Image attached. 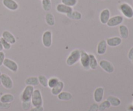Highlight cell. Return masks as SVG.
<instances>
[{"mask_svg":"<svg viewBox=\"0 0 133 111\" xmlns=\"http://www.w3.org/2000/svg\"><path fill=\"white\" fill-rule=\"evenodd\" d=\"M81 51L79 49H74L70 53V55L67 57L66 63L68 66H71L75 65L80 59Z\"/></svg>","mask_w":133,"mask_h":111,"instance_id":"cell-1","label":"cell"},{"mask_svg":"<svg viewBox=\"0 0 133 111\" xmlns=\"http://www.w3.org/2000/svg\"><path fill=\"white\" fill-rule=\"evenodd\" d=\"M31 105L33 107H40L43 105V99L40 90L35 89L31 100Z\"/></svg>","mask_w":133,"mask_h":111,"instance_id":"cell-2","label":"cell"},{"mask_svg":"<svg viewBox=\"0 0 133 111\" xmlns=\"http://www.w3.org/2000/svg\"><path fill=\"white\" fill-rule=\"evenodd\" d=\"M35 88L34 87L30 85H27L25 87L24 90H23L22 93L21 94L20 98L22 102H28V101H31V97L33 94Z\"/></svg>","mask_w":133,"mask_h":111,"instance_id":"cell-3","label":"cell"},{"mask_svg":"<svg viewBox=\"0 0 133 111\" xmlns=\"http://www.w3.org/2000/svg\"><path fill=\"white\" fill-rule=\"evenodd\" d=\"M42 42L45 48H49L51 46L53 42V35L51 31L49 30L44 31L42 37Z\"/></svg>","mask_w":133,"mask_h":111,"instance_id":"cell-4","label":"cell"},{"mask_svg":"<svg viewBox=\"0 0 133 111\" xmlns=\"http://www.w3.org/2000/svg\"><path fill=\"white\" fill-rule=\"evenodd\" d=\"M119 10L125 17L131 19L133 17V9L132 6L128 3H123L119 6Z\"/></svg>","mask_w":133,"mask_h":111,"instance_id":"cell-5","label":"cell"},{"mask_svg":"<svg viewBox=\"0 0 133 111\" xmlns=\"http://www.w3.org/2000/svg\"><path fill=\"white\" fill-rule=\"evenodd\" d=\"M1 84L7 90H11L14 87V83L11 77L7 74H2L1 76Z\"/></svg>","mask_w":133,"mask_h":111,"instance_id":"cell-6","label":"cell"},{"mask_svg":"<svg viewBox=\"0 0 133 111\" xmlns=\"http://www.w3.org/2000/svg\"><path fill=\"white\" fill-rule=\"evenodd\" d=\"M81 64L83 66V68L85 70H89L90 69V57L89 54L85 51H81V56L80 59Z\"/></svg>","mask_w":133,"mask_h":111,"instance_id":"cell-7","label":"cell"},{"mask_svg":"<svg viewBox=\"0 0 133 111\" xmlns=\"http://www.w3.org/2000/svg\"><path fill=\"white\" fill-rule=\"evenodd\" d=\"M99 66L101 67V68L105 72L108 74H112L114 71V67L110 61L107 60H101L99 62Z\"/></svg>","mask_w":133,"mask_h":111,"instance_id":"cell-8","label":"cell"},{"mask_svg":"<svg viewBox=\"0 0 133 111\" xmlns=\"http://www.w3.org/2000/svg\"><path fill=\"white\" fill-rule=\"evenodd\" d=\"M123 22V17L120 15L114 16L111 17L109 19L108 22L107 23L108 27H114L116 26L120 25Z\"/></svg>","mask_w":133,"mask_h":111,"instance_id":"cell-9","label":"cell"},{"mask_svg":"<svg viewBox=\"0 0 133 111\" xmlns=\"http://www.w3.org/2000/svg\"><path fill=\"white\" fill-rule=\"evenodd\" d=\"M3 65L6 68H7L8 70H9L10 71H12V72H16L18 70V64H17L14 61L10 59V58H5Z\"/></svg>","mask_w":133,"mask_h":111,"instance_id":"cell-10","label":"cell"},{"mask_svg":"<svg viewBox=\"0 0 133 111\" xmlns=\"http://www.w3.org/2000/svg\"><path fill=\"white\" fill-rule=\"evenodd\" d=\"M2 3L5 8L12 11H15L19 8V5L15 0H3Z\"/></svg>","mask_w":133,"mask_h":111,"instance_id":"cell-11","label":"cell"},{"mask_svg":"<svg viewBox=\"0 0 133 111\" xmlns=\"http://www.w3.org/2000/svg\"><path fill=\"white\" fill-rule=\"evenodd\" d=\"M104 92H105V90L103 87H98L95 90L94 92V100L96 101V103H99L103 101Z\"/></svg>","mask_w":133,"mask_h":111,"instance_id":"cell-12","label":"cell"},{"mask_svg":"<svg viewBox=\"0 0 133 111\" xmlns=\"http://www.w3.org/2000/svg\"><path fill=\"white\" fill-rule=\"evenodd\" d=\"M56 10L60 14H66L67 15V14L71 13L74 10H73L72 7L67 6V5H64L63 3H59L56 6Z\"/></svg>","mask_w":133,"mask_h":111,"instance_id":"cell-13","label":"cell"},{"mask_svg":"<svg viewBox=\"0 0 133 111\" xmlns=\"http://www.w3.org/2000/svg\"><path fill=\"white\" fill-rule=\"evenodd\" d=\"M110 18V11L109 9H105L100 12L99 20L102 24H107Z\"/></svg>","mask_w":133,"mask_h":111,"instance_id":"cell-14","label":"cell"},{"mask_svg":"<svg viewBox=\"0 0 133 111\" xmlns=\"http://www.w3.org/2000/svg\"><path fill=\"white\" fill-rule=\"evenodd\" d=\"M108 45L106 40H102L98 43L97 46V53L99 55H103L106 53L107 51Z\"/></svg>","mask_w":133,"mask_h":111,"instance_id":"cell-15","label":"cell"},{"mask_svg":"<svg viewBox=\"0 0 133 111\" xmlns=\"http://www.w3.org/2000/svg\"><path fill=\"white\" fill-rule=\"evenodd\" d=\"M108 46L111 47V48H114L120 45L122 42V40L120 37L115 36V37H111L107 38L106 40Z\"/></svg>","mask_w":133,"mask_h":111,"instance_id":"cell-16","label":"cell"},{"mask_svg":"<svg viewBox=\"0 0 133 111\" xmlns=\"http://www.w3.org/2000/svg\"><path fill=\"white\" fill-rule=\"evenodd\" d=\"M2 38L8 42L10 43L11 45L14 44L16 42V39L15 36L9 31H4L2 32Z\"/></svg>","mask_w":133,"mask_h":111,"instance_id":"cell-17","label":"cell"},{"mask_svg":"<svg viewBox=\"0 0 133 111\" xmlns=\"http://www.w3.org/2000/svg\"><path fill=\"white\" fill-rule=\"evenodd\" d=\"M64 83H63L61 81H59L58 83H57V85L55 87H53V88H51V94L53 96H58L64 89Z\"/></svg>","mask_w":133,"mask_h":111,"instance_id":"cell-18","label":"cell"},{"mask_svg":"<svg viewBox=\"0 0 133 111\" xmlns=\"http://www.w3.org/2000/svg\"><path fill=\"white\" fill-rule=\"evenodd\" d=\"M57 97L59 100L61 101H70L72 99L73 96L72 94L71 93L68 92H64V91H62L57 96Z\"/></svg>","mask_w":133,"mask_h":111,"instance_id":"cell-19","label":"cell"},{"mask_svg":"<svg viewBox=\"0 0 133 111\" xmlns=\"http://www.w3.org/2000/svg\"><path fill=\"white\" fill-rule=\"evenodd\" d=\"M90 68L92 70H96L97 68L99 63L96 56L92 53H90Z\"/></svg>","mask_w":133,"mask_h":111,"instance_id":"cell-20","label":"cell"},{"mask_svg":"<svg viewBox=\"0 0 133 111\" xmlns=\"http://www.w3.org/2000/svg\"><path fill=\"white\" fill-rule=\"evenodd\" d=\"M14 100V97L11 94H5L0 97V102L4 103H10Z\"/></svg>","mask_w":133,"mask_h":111,"instance_id":"cell-21","label":"cell"},{"mask_svg":"<svg viewBox=\"0 0 133 111\" xmlns=\"http://www.w3.org/2000/svg\"><path fill=\"white\" fill-rule=\"evenodd\" d=\"M25 83L26 85H30L32 87L38 86L39 84L38 78L37 77H29L25 79Z\"/></svg>","mask_w":133,"mask_h":111,"instance_id":"cell-22","label":"cell"},{"mask_svg":"<svg viewBox=\"0 0 133 111\" xmlns=\"http://www.w3.org/2000/svg\"><path fill=\"white\" fill-rule=\"evenodd\" d=\"M119 31L120 36L122 38L126 39L128 38L129 32L128 27L125 25H120L119 27Z\"/></svg>","mask_w":133,"mask_h":111,"instance_id":"cell-23","label":"cell"},{"mask_svg":"<svg viewBox=\"0 0 133 111\" xmlns=\"http://www.w3.org/2000/svg\"><path fill=\"white\" fill-rule=\"evenodd\" d=\"M45 20L49 26H54L55 24V19L53 14L51 12H48L45 16Z\"/></svg>","mask_w":133,"mask_h":111,"instance_id":"cell-24","label":"cell"},{"mask_svg":"<svg viewBox=\"0 0 133 111\" xmlns=\"http://www.w3.org/2000/svg\"><path fill=\"white\" fill-rule=\"evenodd\" d=\"M82 14L77 10H73L71 13L67 14V17L74 20H80L82 19Z\"/></svg>","mask_w":133,"mask_h":111,"instance_id":"cell-25","label":"cell"},{"mask_svg":"<svg viewBox=\"0 0 133 111\" xmlns=\"http://www.w3.org/2000/svg\"><path fill=\"white\" fill-rule=\"evenodd\" d=\"M107 100L109 101V102L110 103V105L113 107H118L121 104V101L119 98L116 97H114V96H110L107 97Z\"/></svg>","mask_w":133,"mask_h":111,"instance_id":"cell-26","label":"cell"},{"mask_svg":"<svg viewBox=\"0 0 133 111\" xmlns=\"http://www.w3.org/2000/svg\"><path fill=\"white\" fill-rule=\"evenodd\" d=\"M42 6L45 12L50 11L51 9V0H42Z\"/></svg>","mask_w":133,"mask_h":111,"instance_id":"cell-27","label":"cell"},{"mask_svg":"<svg viewBox=\"0 0 133 111\" xmlns=\"http://www.w3.org/2000/svg\"><path fill=\"white\" fill-rule=\"evenodd\" d=\"M110 104L108 100H105L103 101H101L99 105V111H105L106 109H109L110 107Z\"/></svg>","mask_w":133,"mask_h":111,"instance_id":"cell-28","label":"cell"},{"mask_svg":"<svg viewBox=\"0 0 133 111\" xmlns=\"http://www.w3.org/2000/svg\"><path fill=\"white\" fill-rule=\"evenodd\" d=\"M59 82V79L57 77H51L50 79H48V86L49 88H50L51 89L53 88V87H55L57 84V83Z\"/></svg>","mask_w":133,"mask_h":111,"instance_id":"cell-29","label":"cell"},{"mask_svg":"<svg viewBox=\"0 0 133 111\" xmlns=\"http://www.w3.org/2000/svg\"><path fill=\"white\" fill-rule=\"evenodd\" d=\"M39 81V84H41L43 87H48V79L44 75H40L38 77Z\"/></svg>","mask_w":133,"mask_h":111,"instance_id":"cell-30","label":"cell"},{"mask_svg":"<svg viewBox=\"0 0 133 111\" xmlns=\"http://www.w3.org/2000/svg\"><path fill=\"white\" fill-rule=\"evenodd\" d=\"M61 2L67 6L73 7L77 4V0H61Z\"/></svg>","mask_w":133,"mask_h":111,"instance_id":"cell-31","label":"cell"},{"mask_svg":"<svg viewBox=\"0 0 133 111\" xmlns=\"http://www.w3.org/2000/svg\"><path fill=\"white\" fill-rule=\"evenodd\" d=\"M1 43H2L3 49H5V50H9V49L11 48V44H10V43L8 42L7 41H6L5 39L3 38L2 37L1 38Z\"/></svg>","mask_w":133,"mask_h":111,"instance_id":"cell-32","label":"cell"},{"mask_svg":"<svg viewBox=\"0 0 133 111\" xmlns=\"http://www.w3.org/2000/svg\"><path fill=\"white\" fill-rule=\"evenodd\" d=\"M31 101H28V102H22V108L23 110H27L30 109L31 107Z\"/></svg>","mask_w":133,"mask_h":111,"instance_id":"cell-33","label":"cell"},{"mask_svg":"<svg viewBox=\"0 0 133 111\" xmlns=\"http://www.w3.org/2000/svg\"><path fill=\"white\" fill-rule=\"evenodd\" d=\"M99 110V105L97 103H94L90 106L88 111H98Z\"/></svg>","mask_w":133,"mask_h":111,"instance_id":"cell-34","label":"cell"},{"mask_svg":"<svg viewBox=\"0 0 133 111\" xmlns=\"http://www.w3.org/2000/svg\"><path fill=\"white\" fill-rule=\"evenodd\" d=\"M5 59V55L3 51H0V66H3L4 61Z\"/></svg>","mask_w":133,"mask_h":111,"instance_id":"cell-35","label":"cell"},{"mask_svg":"<svg viewBox=\"0 0 133 111\" xmlns=\"http://www.w3.org/2000/svg\"><path fill=\"white\" fill-rule=\"evenodd\" d=\"M10 103H4L0 102V109H6L10 108Z\"/></svg>","mask_w":133,"mask_h":111,"instance_id":"cell-36","label":"cell"},{"mask_svg":"<svg viewBox=\"0 0 133 111\" xmlns=\"http://www.w3.org/2000/svg\"><path fill=\"white\" fill-rule=\"evenodd\" d=\"M29 111H44V107L43 106L33 107V108L30 109Z\"/></svg>","mask_w":133,"mask_h":111,"instance_id":"cell-37","label":"cell"},{"mask_svg":"<svg viewBox=\"0 0 133 111\" xmlns=\"http://www.w3.org/2000/svg\"><path fill=\"white\" fill-rule=\"evenodd\" d=\"M128 57L129 58V60H132L133 59V47L131 48V49L129 50L128 53Z\"/></svg>","mask_w":133,"mask_h":111,"instance_id":"cell-38","label":"cell"},{"mask_svg":"<svg viewBox=\"0 0 133 111\" xmlns=\"http://www.w3.org/2000/svg\"><path fill=\"white\" fill-rule=\"evenodd\" d=\"M3 45H2V43H1V38H0V51H3Z\"/></svg>","mask_w":133,"mask_h":111,"instance_id":"cell-39","label":"cell"},{"mask_svg":"<svg viewBox=\"0 0 133 111\" xmlns=\"http://www.w3.org/2000/svg\"><path fill=\"white\" fill-rule=\"evenodd\" d=\"M129 111H133V106H131L129 108Z\"/></svg>","mask_w":133,"mask_h":111,"instance_id":"cell-40","label":"cell"},{"mask_svg":"<svg viewBox=\"0 0 133 111\" xmlns=\"http://www.w3.org/2000/svg\"><path fill=\"white\" fill-rule=\"evenodd\" d=\"M1 74H2V73H1V70H0V85H1Z\"/></svg>","mask_w":133,"mask_h":111,"instance_id":"cell-41","label":"cell"},{"mask_svg":"<svg viewBox=\"0 0 133 111\" xmlns=\"http://www.w3.org/2000/svg\"><path fill=\"white\" fill-rule=\"evenodd\" d=\"M103 1H104V0H103Z\"/></svg>","mask_w":133,"mask_h":111,"instance_id":"cell-42","label":"cell"},{"mask_svg":"<svg viewBox=\"0 0 133 111\" xmlns=\"http://www.w3.org/2000/svg\"><path fill=\"white\" fill-rule=\"evenodd\" d=\"M132 61H133V59H132Z\"/></svg>","mask_w":133,"mask_h":111,"instance_id":"cell-43","label":"cell"}]
</instances>
